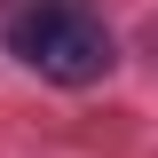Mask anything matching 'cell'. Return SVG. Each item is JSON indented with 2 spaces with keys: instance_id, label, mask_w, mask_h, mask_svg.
<instances>
[{
  "instance_id": "cell-1",
  "label": "cell",
  "mask_w": 158,
  "mask_h": 158,
  "mask_svg": "<svg viewBox=\"0 0 158 158\" xmlns=\"http://www.w3.org/2000/svg\"><path fill=\"white\" fill-rule=\"evenodd\" d=\"M16 56L32 63L40 79H56V87H87V79L111 71V32L95 16H79V8H24L16 16Z\"/></svg>"
}]
</instances>
